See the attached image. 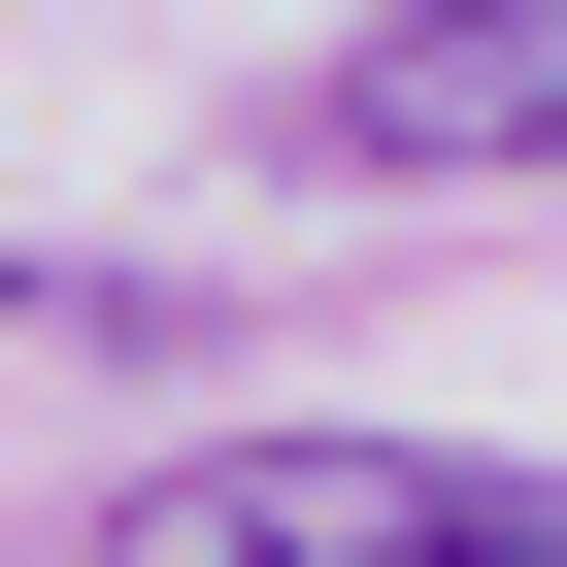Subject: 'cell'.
<instances>
[{
	"label": "cell",
	"mask_w": 567,
	"mask_h": 567,
	"mask_svg": "<svg viewBox=\"0 0 567 567\" xmlns=\"http://www.w3.org/2000/svg\"><path fill=\"white\" fill-rule=\"evenodd\" d=\"M301 134L334 167H567V0H368Z\"/></svg>",
	"instance_id": "2"
},
{
	"label": "cell",
	"mask_w": 567,
	"mask_h": 567,
	"mask_svg": "<svg viewBox=\"0 0 567 567\" xmlns=\"http://www.w3.org/2000/svg\"><path fill=\"white\" fill-rule=\"evenodd\" d=\"M134 567H567V467H434V434H200L101 501Z\"/></svg>",
	"instance_id": "1"
}]
</instances>
